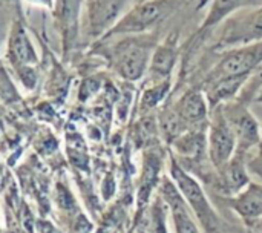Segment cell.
<instances>
[{"label":"cell","mask_w":262,"mask_h":233,"mask_svg":"<svg viewBox=\"0 0 262 233\" xmlns=\"http://www.w3.org/2000/svg\"><path fill=\"white\" fill-rule=\"evenodd\" d=\"M160 41V31L120 35L100 40L92 52L104 58L109 68L126 81H140L146 77L152 54Z\"/></svg>","instance_id":"6da1fadb"},{"label":"cell","mask_w":262,"mask_h":233,"mask_svg":"<svg viewBox=\"0 0 262 233\" xmlns=\"http://www.w3.org/2000/svg\"><path fill=\"white\" fill-rule=\"evenodd\" d=\"M216 31V38L210 46L212 51L259 41L262 40V5L252 8L249 12L241 11L232 15Z\"/></svg>","instance_id":"277c9868"},{"label":"cell","mask_w":262,"mask_h":233,"mask_svg":"<svg viewBox=\"0 0 262 233\" xmlns=\"http://www.w3.org/2000/svg\"><path fill=\"white\" fill-rule=\"evenodd\" d=\"M246 158L247 155L236 152L233 158L218 171L213 187H216L224 198H230L241 194L252 183L249 161Z\"/></svg>","instance_id":"7c38bea8"},{"label":"cell","mask_w":262,"mask_h":233,"mask_svg":"<svg viewBox=\"0 0 262 233\" xmlns=\"http://www.w3.org/2000/svg\"><path fill=\"white\" fill-rule=\"evenodd\" d=\"M163 163L164 157L161 151L157 149H149L144 155L143 160V171L140 177V186H138V198H137V206H138V215L137 218L141 217L144 206L149 204V200L154 194L155 189H158L160 181L164 174L163 172Z\"/></svg>","instance_id":"4fadbf2b"},{"label":"cell","mask_w":262,"mask_h":233,"mask_svg":"<svg viewBox=\"0 0 262 233\" xmlns=\"http://www.w3.org/2000/svg\"><path fill=\"white\" fill-rule=\"evenodd\" d=\"M23 0H2V23L3 35L8 32L12 22L23 18Z\"/></svg>","instance_id":"e0dca14e"},{"label":"cell","mask_w":262,"mask_h":233,"mask_svg":"<svg viewBox=\"0 0 262 233\" xmlns=\"http://www.w3.org/2000/svg\"><path fill=\"white\" fill-rule=\"evenodd\" d=\"M259 5H262V0H210L204 18L201 20L198 29L195 31L192 41L198 43L204 40L232 15L246 9L256 8Z\"/></svg>","instance_id":"8fae6325"},{"label":"cell","mask_w":262,"mask_h":233,"mask_svg":"<svg viewBox=\"0 0 262 233\" xmlns=\"http://www.w3.org/2000/svg\"><path fill=\"white\" fill-rule=\"evenodd\" d=\"M84 2H91V0H84Z\"/></svg>","instance_id":"603a6c76"},{"label":"cell","mask_w":262,"mask_h":233,"mask_svg":"<svg viewBox=\"0 0 262 233\" xmlns=\"http://www.w3.org/2000/svg\"><path fill=\"white\" fill-rule=\"evenodd\" d=\"M261 69H262V68H261Z\"/></svg>","instance_id":"d4e9b609"},{"label":"cell","mask_w":262,"mask_h":233,"mask_svg":"<svg viewBox=\"0 0 262 233\" xmlns=\"http://www.w3.org/2000/svg\"><path fill=\"white\" fill-rule=\"evenodd\" d=\"M57 2L58 0H23V3L31 6V8H37V9H43V11H52V12L57 8Z\"/></svg>","instance_id":"d6986e66"},{"label":"cell","mask_w":262,"mask_h":233,"mask_svg":"<svg viewBox=\"0 0 262 233\" xmlns=\"http://www.w3.org/2000/svg\"><path fill=\"white\" fill-rule=\"evenodd\" d=\"M132 0L84 2V35L94 45L101 40L126 14Z\"/></svg>","instance_id":"52a82bcc"},{"label":"cell","mask_w":262,"mask_h":233,"mask_svg":"<svg viewBox=\"0 0 262 233\" xmlns=\"http://www.w3.org/2000/svg\"><path fill=\"white\" fill-rule=\"evenodd\" d=\"M172 91V80L157 81V83H146V88L143 89L140 95L138 111L141 114H149L152 111H157L167 98H170Z\"/></svg>","instance_id":"2e32d148"},{"label":"cell","mask_w":262,"mask_h":233,"mask_svg":"<svg viewBox=\"0 0 262 233\" xmlns=\"http://www.w3.org/2000/svg\"><path fill=\"white\" fill-rule=\"evenodd\" d=\"M170 106L187 131L209 124L212 108L206 92L200 86L187 88L175 101L170 103Z\"/></svg>","instance_id":"30bf717a"},{"label":"cell","mask_w":262,"mask_h":233,"mask_svg":"<svg viewBox=\"0 0 262 233\" xmlns=\"http://www.w3.org/2000/svg\"><path fill=\"white\" fill-rule=\"evenodd\" d=\"M134 233H146V232H144L143 229H140V227H137V229H135V232H134Z\"/></svg>","instance_id":"7402d4cb"},{"label":"cell","mask_w":262,"mask_h":233,"mask_svg":"<svg viewBox=\"0 0 262 233\" xmlns=\"http://www.w3.org/2000/svg\"><path fill=\"white\" fill-rule=\"evenodd\" d=\"M207 128L206 126H198L186 131L181 134L172 144V154L178 158L180 163L187 164V163H195L201 161L204 158H209L207 155Z\"/></svg>","instance_id":"5bb4252c"},{"label":"cell","mask_w":262,"mask_h":233,"mask_svg":"<svg viewBox=\"0 0 262 233\" xmlns=\"http://www.w3.org/2000/svg\"><path fill=\"white\" fill-rule=\"evenodd\" d=\"M249 171H250V174L258 175L262 181V138L256 147V155L249 161Z\"/></svg>","instance_id":"ac0fdd59"},{"label":"cell","mask_w":262,"mask_h":233,"mask_svg":"<svg viewBox=\"0 0 262 233\" xmlns=\"http://www.w3.org/2000/svg\"><path fill=\"white\" fill-rule=\"evenodd\" d=\"M238 141L236 135L227 121L221 106H216L210 112L207 128V155L216 171L224 167L236 154Z\"/></svg>","instance_id":"ba28073f"},{"label":"cell","mask_w":262,"mask_h":233,"mask_svg":"<svg viewBox=\"0 0 262 233\" xmlns=\"http://www.w3.org/2000/svg\"><path fill=\"white\" fill-rule=\"evenodd\" d=\"M180 40H181L180 31L172 29L170 32H167V35L163 40L158 41L146 74L147 83L172 80L175 66L178 65V60L183 54Z\"/></svg>","instance_id":"9c48e42d"},{"label":"cell","mask_w":262,"mask_h":233,"mask_svg":"<svg viewBox=\"0 0 262 233\" xmlns=\"http://www.w3.org/2000/svg\"><path fill=\"white\" fill-rule=\"evenodd\" d=\"M37 227H38V232L40 233H58V230L54 227V224L46 221V220H38Z\"/></svg>","instance_id":"ffe728a7"},{"label":"cell","mask_w":262,"mask_h":233,"mask_svg":"<svg viewBox=\"0 0 262 233\" xmlns=\"http://www.w3.org/2000/svg\"><path fill=\"white\" fill-rule=\"evenodd\" d=\"M137 2H138V0H137Z\"/></svg>","instance_id":"cb8c5ba5"},{"label":"cell","mask_w":262,"mask_h":233,"mask_svg":"<svg viewBox=\"0 0 262 233\" xmlns=\"http://www.w3.org/2000/svg\"><path fill=\"white\" fill-rule=\"evenodd\" d=\"M229 209L235 212L249 227L262 223V183H250L241 194L226 198Z\"/></svg>","instance_id":"9a60e30c"},{"label":"cell","mask_w":262,"mask_h":233,"mask_svg":"<svg viewBox=\"0 0 262 233\" xmlns=\"http://www.w3.org/2000/svg\"><path fill=\"white\" fill-rule=\"evenodd\" d=\"M5 66L9 68L11 74L20 75L37 68L40 58L28 32L25 18H17L15 22H12L8 32L5 34Z\"/></svg>","instance_id":"8992f818"},{"label":"cell","mask_w":262,"mask_h":233,"mask_svg":"<svg viewBox=\"0 0 262 233\" xmlns=\"http://www.w3.org/2000/svg\"><path fill=\"white\" fill-rule=\"evenodd\" d=\"M167 174L172 177L180 192L183 194L203 233H229V224L224 223L215 206L210 203L201 180L189 172L173 154L169 157Z\"/></svg>","instance_id":"7a4b0ae2"},{"label":"cell","mask_w":262,"mask_h":233,"mask_svg":"<svg viewBox=\"0 0 262 233\" xmlns=\"http://www.w3.org/2000/svg\"><path fill=\"white\" fill-rule=\"evenodd\" d=\"M253 103H258V104H262V88L256 92L255 98H253Z\"/></svg>","instance_id":"44dd1931"},{"label":"cell","mask_w":262,"mask_h":233,"mask_svg":"<svg viewBox=\"0 0 262 233\" xmlns=\"http://www.w3.org/2000/svg\"><path fill=\"white\" fill-rule=\"evenodd\" d=\"M187 2L189 0H138L101 40L158 31V28L180 12Z\"/></svg>","instance_id":"3957f363"},{"label":"cell","mask_w":262,"mask_h":233,"mask_svg":"<svg viewBox=\"0 0 262 233\" xmlns=\"http://www.w3.org/2000/svg\"><path fill=\"white\" fill-rule=\"evenodd\" d=\"M249 106L250 101L243 95L221 104L224 115L236 135V152L244 155H249L250 151L256 149L262 138V126L258 118L252 114Z\"/></svg>","instance_id":"5b68a950"}]
</instances>
